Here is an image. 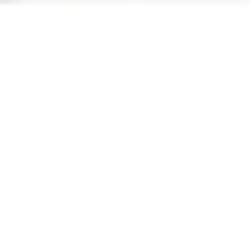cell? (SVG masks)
<instances>
[]
</instances>
